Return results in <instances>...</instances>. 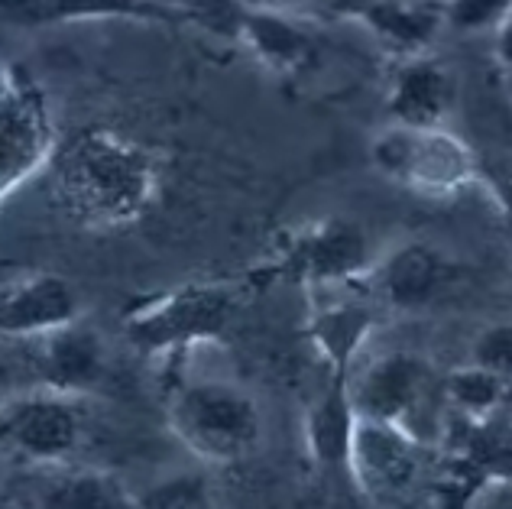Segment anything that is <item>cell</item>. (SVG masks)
Masks as SVG:
<instances>
[{
	"label": "cell",
	"mask_w": 512,
	"mask_h": 509,
	"mask_svg": "<svg viewBox=\"0 0 512 509\" xmlns=\"http://www.w3.org/2000/svg\"><path fill=\"white\" fill-rule=\"evenodd\" d=\"M159 189L153 156L114 130L75 133L56 159V198L78 224L124 227L150 211Z\"/></svg>",
	"instance_id": "1"
},
{
	"label": "cell",
	"mask_w": 512,
	"mask_h": 509,
	"mask_svg": "<svg viewBox=\"0 0 512 509\" xmlns=\"http://www.w3.org/2000/svg\"><path fill=\"white\" fill-rule=\"evenodd\" d=\"M166 412L172 435L205 464H234L260 441V409L234 383H185L169 396Z\"/></svg>",
	"instance_id": "2"
},
{
	"label": "cell",
	"mask_w": 512,
	"mask_h": 509,
	"mask_svg": "<svg viewBox=\"0 0 512 509\" xmlns=\"http://www.w3.org/2000/svg\"><path fill=\"white\" fill-rule=\"evenodd\" d=\"M240 296L231 283H192L140 302L124 315V334L140 354H172L224 338Z\"/></svg>",
	"instance_id": "3"
},
{
	"label": "cell",
	"mask_w": 512,
	"mask_h": 509,
	"mask_svg": "<svg viewBox=\"0 0 512 509\" xmlns=\"http://www.w3.org/2000/svg\"><path fill=\"white\" fill-rule=\"evenodd\" d=\"M370 156L386 179L419 195H457L480 176V163L470 153V146L441 124H389L376 133Z\"/></svg>",
	"instance_id": "4"
},
{
	"label": "cell",
	"mask_w": 512,
	"mask_h": 509,
	"mask_svg": "<svg viewBox=\"0 0 512 509\" xmlns=\"http://www.w3.org/2000/svg\"><path fill=\"white\" fill-rule=\"evenodd\" d=\"M422 471V438L409 428L360 419L350 441V480L370 503H396L415 487Z\"/></svg>",
	"instance_id": "5"
},
{
	"label": "cell",
	"mask_w": 512,
	"mask_h": 509,
	"mask_svg": "<svg viewBox=\"0 0 512 509\" xmlns=\"http://www.w3.org/2000/svg\"><path fill=\"white\" fill-rule=\"evenodd\" d=\"M431 383H435V373H431L425 357L409 351H389L373 357L357 380H347V396L360 419L393 422L409 428L419 438L415 419L428 403Z\"/></svg>",
	"instance_id": "6"
},
{
	"label": "cell",
	"mask_w": 512,
	"mask_h": 509,
	"mask_svg": "<svg viewBox=\"0 0 512 509\" xmlns=\"http://www.w3.org/2000/svg\"><path fill=\"white\" fill-rule=\"evenodd\" d=\"M56 153V127L36 85L17 88L0 111V202L43 169Z\"/></svg>",
	"instance_id": "7"
},
{
	"label": "cell",
	"mask_w": 512,
	"mask_h": 509,
	"mask_svg": "<svg viewBox=\"0 0 512 509\" xmlns=\"http://www.w3.org/2000/svg\"><path fill=\"white\" fill-rule=\"evenodd\" d=\"M289 266L308 286L354 283L373 266L370 237L350 218H325L295 237Z\"/></svg>",
	"instance_id": "8"
},
{
	"label": "cell",
	"mask_w": 512,
	"mask_h": 509,
	"mask_svg": "<svg viewBox=\"0 0 512 509\" xmlns=\"http://www.w3.org/2000/svg\"><path fill=\"white\" fill-rule=\"evenodd\" d=\"M33 341V370L46 390L62 396L91 393L107 373V347L98 328H91L78 315L75 321L36 334Z\"/></svg>",
	"instance_id": "9"
},
{
	"label": "cell",
	"mask_w": 512,
	"mask_h": 509,
	"mask_svg": "<svg viewBox=\"0 0 512 509\" xmlns=\"http://www.w3.org/2000/svg\"><path fill=\"white\" fill-rule=\"evenodd\" d=\"M0 438L33 461H62L82 441V419L78 409L62 393H39L17 399L0 415Z\"/></svg>",
	"instance_id": "10"
},
{
	"label": "cell",
	"mask_w": 512,
	"mask_h": 509,
	"mask_svg": "<svg viewBox=\"0 0 512 509\" xmlns=\"http://www.w3.org/2000/svg\"><path fill=\"white\" fill-rule=\"evenodd\" d=\"M78 315H82V299L65 276L26 273L0 286V334L10 338H36Z\"/></svg>",
	"instance_id": "11"
},
{
	"label": "cell",
	"mask_w": 512,
	"mask_h": 509,
	"mask_svg": "<svg viewBox=\"0 0 512 509\" xmlns=\"http://www.w3.org/2000/svg\"><path fill=\"white\" fill-rule=\"evenodd\" d=\"M454 75L444 62L425 56H406L399 65L389 85L386 111L393 117V124L409 127H438L454 107Z\"/></svg>",
	"instance_id": "12"
},
{
	"label": "cell",
	"mask_w": 512,
	"mask_h": 509,
	"mask_svg": "<svg viewBox=\"0 0 512 509\" xmlns=\"http://www.w3.org/2000/svg\"><path fill=\"white\" fill-rule=\"evenodd\" d=\"M0 17L17 26H49L72 20H192L169 0H0Z\"/></svg>",
	"instance_id": "13"
},
{
	"label": "cell",
	"mask_w": 512,
	"mask_h": 509,
	"mask_svg": "<svg viewBox=\"0 0 512 509\" xmlns=\"http://www.w3.org/2000/svg\"><path fill=\"white\" fill-rule=\"evenodd\" d=\"M444 283H448V263L435 247L422 244V240L402 244L376 270V289L396 312H419V308L431 305Z\"/></svg>",
	"instance_id": "14"
},
{
	"label": "cell",
	"mask_w": 512,
	"mask_h": 509,
	"mask_svg": "<svg viewBox=\"0 0 512 509\" xmlns=\"http://www.w3.org/2000/svg\"><path fill=\"white\" fill-rule=\"evenodd\" d=\"M373 312L363 302H331L308 318V338L331 367V380H350V367L373 331Z\"/></svg>",
	"instance_id": "15"
},
{
	"label": "cell",
	"mask_w": 512,
	"mask_h": 509,
	"mask_svg": "<svg viewBox=\"0 0 512 509\" xmlns=\"http://www.w3.org/2000/svg\"><path fill=\"white\" fill-rule=\"evenodd\" d=\"M237 30L244 46L253 52V59L266 65L269 72H295L312 59L315 43L312 36L286 13L276 10H240Z\"/></svg>",
	"instance_id": "16"
},
{
	"label": "cell",
	"mask_w": 512,
	"mask_h": 509,
	"mask_svg": "<svg viewBox=\"0 0 512 509\" xmlns=\"http://www.w3.org/2000/svg\"><path fill=\"white\" fill-rule=\"evenodd\" d=\"M357 412L350 406L347 380H331L328 393L305 415V445L321 471H344L350 477V441Z\"/></svg>",
	"instance_id": "17"
},
{
	"label": "cell",
	"mask_w": 512,
	"mask_h": 509,
	"mask_svg": "<svg viewBox=\"0 0 512 509\" xmlns=\"http://www.w3.org/2000/svg\"><path fill=\"white\" fill-rule=\"evenodd\" d=\"M360 23L399 56H419L425 52L444 26L441 7L406 4V0H373L360 13Z\"/></svg>",
	"instance_id": "18"
},
{
	"label": "cell",
	"mask_w": 512,
	"mask_h": 509,
	"mask_svg": "<svg viewBox=\"0 0 512 509\" xmlns=\"http://www.w3.org/2000/svg\"><path fill=\"white\" fill-rule=\"evenodd\" d=\"M454 454L474 467L483 487L512 484V419L500 409L487 419H467Z\"/></svg>",
	"instance_id": "19"
},
{
	"label": "cell",
	"mask_w": 512,
	"mask_h": 509,
	"mask_svg": "<svg viewBox=\"0 0 512 509\" xmlns=\"http://www.w3.org/2000/svg\"><path fill=\"white\" fill-rule=\"evenodd\" d=\"M39 506L52 509H124L137 506V497L104 471H72L43 490Z\"/></svg>",
	"instance_id": "20"
},
{
	"label": "cell",
	"mask_w": 512,
	"mask_h": 509,
	"mask_svg": "<svg viewBox=\"0 0 512 509\" xmlns=\"http://www.w3.org/2000/svg\"><path fill=\"white\" fill-rule=\"evenodd\" d=\"M509 386L500 373L480 367L470 360L467 367L451 370V377L444 380V396L448 403L464 415V419H487L496 409H503Z\"/></svg>",
	"instance_id": "21"
},
{
	"label": "cell",
	"mask_w": 512,
	"mask_h": 509,
	"mask_svg": "<svg viewBox=\"0 0 512 509\" xmlns=\"http://www.w3.org/2000/svg\"><path fill=\"white\" fill-rule=\"evenodd\" d=\"M137 506L146 509H208L214 506V487L205 474H172L159 480L137 497Z\"/></svg>",
	"instance_id": "22"
},
{
	"label": "cell",
	"mask_w": 512,
	"mask_h": 509,
	"mask_svg": "<svg viewBox=\"0 0 512 509\" xmlns=\"http://www.w3.org/2000/svg\"><path fill=\"white\" fill-rule=\"evenodd\" d=\"M512 0H444V26L457 33H487L496 30L509 13Z\"/></svg>",
	"instance_id": "23"
},
{
	"label": "cell",
	"mask_w": 512,
	"mask_h": 509,
	"mask_svg": "<svg viewBox=\"0 0 512 509\" xmlns=\"http://www.w3.org/2000/svg\"><path fill=\"white\" fill-rule=\"evenodd\" d=\"M470 360L493 373H500L506 383H512V321L506 325H490L477 334Z\"/></svg>",
	"instance_id": "24"
},
{
	"label": "cell",
	"mask_w": 512,
	"mask_h": 509,
	"mask_svg": "<svg viewBox=\"0 0 512 509\" xmlns=\"http://www.w3.org/2000/svg\"><path fill=\"white\" fill-rule=\"evenodd\" d=\"M490 189L500 198L503 211L512 218V159H503V163H496L490 169Z\"/></svg>",
	"instance_id": "25"
},
{
	"label": "cell",
	"mask_w": 512,
	"mask_h": 509,
	"mask_svg": "<svg viewBox=\"0 0 512 509\" xmlns=\"http://www.w3.org/2000/svg\"><path fill=\"white\" fill-rule=\"evenodd\" d=\"M493 33H496V56H500V62L512 72V7Z\"/></svg>",
	"instance_id": "26"
},
{
	"label": "cell",
	"mask_w": 512,
	"mask_h": 509,
	"mask_svg": "<svg viewBox=\"0 0 512 509\" xmlns=\"http://www.w3.org/2000/svg\"><path fill=\"white\" fill-rule=\"evenodd\" d=\"M328 4V10H334L338 17H354V20H360V13L367 10L373 0H325Z\"/></svg>",
	"instance_id": "27"
},
{
	"label": "cell",
	"mask_w": 512,
	"mask_h": 509,
	"mask_svg": "<svg viewBox=\"0 0 512 509\" xmlns=\"http://www.w3.org/2000/svg\"><path fill=\"white\" fill-rule=\"evenodd\" d=\"M17 88H20V78L13 75L7 65H0V111L10 104V98L17 95Z\"/></svg>",
	"instance_id": "28"
}]
</instances>
